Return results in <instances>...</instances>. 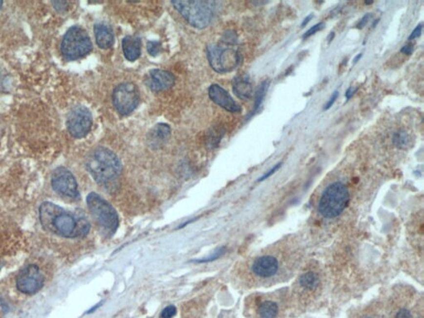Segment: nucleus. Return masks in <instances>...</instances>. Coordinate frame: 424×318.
<instances>
[{"instance_id": "6e6552de", "label": "nucleus", "mask_w": 424, "mask_h": 318, "mask_svg": "<svg viewBox=\"0 0 424 318\" xmlns=\"http://www.w3.org/2000/svg\"><path fill=\"white\" fill-rule=\"evenodd\" d=\"M114 107L121 114H128L136 109L139 102V93L135 85L124 83L118 85L113 93Z\"/></svg>"}, {"instance_id": "39448f33", "label": "nucleus", "mask_w": 424, "mask_h": 318, "mask_svg": "<svg viewBox=\"0 0 424 318\" xmlns=\"http://www.w3.org/2000/svg\"><path fill=\"white\" fill-rule=\"evenodd\" d=\"M172 4L191 25L204 28L213 17V2L208 1H174Z\"/></svg>"}, {"instance_id": "423d86ee", "label": "nucleus", "mask_w": 424, "mask_h": 318, "mask_svg": "<svg viewBox=\"0 0 424 318\" xmlns=\"http://www.w3.org/2000/svg\"><path fill=\"white\" fill-rule=\"evenodd\" d=\"M88 208L95 221L109 234H114L119 226V216L114 207L95 192H90L86 198Z\"/></svg>"}, {"instance_id": "ea45409f", "label": "nucleus", "mask_w": 424, "mask_h": 318, "mask_svg": "<svg viewBox=\"0 0 424 318\" xmlns=\"http://www.w3.org/2000/svg\"><path fill=\"white\" fill-rule=\"evenodd\" d=\"M0 269H1V265H0Z\"/></svg>"}, {"instance_id": "f257e3e1", "label": "nucleus", "mask_w": 424, "mask_h": 318, "mask_svg": "<svg viewBox=\"0 0 424 318\" xmlns=\"http://www.w3.org/2000/svg\"><path fill=\"white\" fill-rule=\"evenodd\" d=\"M39 220L45 231L65 238L85 236L90 231L87 220L76 219L71 213L48 201L39 207Z\"/></svg>"}, {"instance_id": "aec40b11", "label": "nucleus", "mask_w": 424, "mask_h": 318, "mask_svg": "<svg viewBox=\"0 0 424 318\" xmlns=\"http://www.w3.org/2000/svg\"><path fill=\"white\" fill-rule=\"evenodd\" d=\"M299 283L300 285L302 286L303 288L309 289V290L314 289L318 285V275L313 272L304 273L300 277Z\"/></svg>"}, {"instance_id": "4be33fe9", "label": "nucleus", "mask_w": 424, "mask_h": 318, "mask_svg": "<svg viewBox=\"0 0 424 318\" xmlns=\"http://www.w3.org/2000/svg\"><path fill=\"white\" fill-rule=\"evenodd\" d=\"M269 82H264L262 83L259 87H258L257 92L255 95V101H254V112L257 111L258 108L261 106L263 101H264V97L266 95L267 91L269 89Z\"/></svg>"}, {"instance_id": "bb28decb", "label": "nucleus", "mask_w": 424, "mask_h": 318, "mask_svg": "<svg viewBox=\"0 0 424 318\" xmlns=\"http://www.w3.org/2000/svg\"><path fill=\"white\" fill-rule=\"evenodd\" d=\"M281 165H282V163H277V164H276V165H275V166L274 167L273 169H270V170H269L268 172H266V173H265V174H264L263 177H260L258 181H259V182H262V181H264V180L267 179V178H269V177H271V176H272V175L275 173V171L280 169Z\"/></svg>"}, {"instance_id": "1a4fd4ad", "label": "nucleus", "mask_w": 424, "mask_h": 318, "mask_svg": "<svg viewBox=\"0 0 424 318\" xmlns=\"http://www.w3.org/2000/svg\"><path fill=\"white\" fill-rule=\"evenodd\" d=\"M92 126V115L84 106H76L69 113L66 127L71 136L82 139L86 136Z\"/></svg>"}, {"instance_id": "f704fd0d", "label": "nucleus", "mask_w": 424, "mask_h": 318, "mask_svg": "<svg viewBox=\"0 0 424 318\" xmlns=\"http://www.w3.org/2000/svg\"><path fill=\"white\" fill-rule=\"evenodd\" d=\"M313 14H310V15H308V16H307V18H306V19L303 20V22H302V25H301V26H302V27H304V26H306V25H307L308 22H310V20L311 19H312V18H313Z\"/></svg>"}, {"instance_id": "4468645a", "label": "nucleus", "mask_w": 424, "mask_h": 318, "mask_svg": "<svg viewBox=\"0 0 424 318\" xmlns=\"http://www.w3.org/2000/svg\"><path fill=\"white\" fill-rule=\"evenodd\" d=\"M149 86L154 91L167 90L175 83V77L171 72L163 70H152L149 73Z\"/></svg>"}, {"instance_id": "72a5a7b5", "label": "nucleus", "mask_w": 424, "mask_h": 318, "mask_svg": "<svg viewBox=\"0 0 424 318\" xmlns=\"http://www.w3.org/2000/svg\"><path fill=\"white\" fill-rule=\"evenodd\" d=\"M356 90H354L353 88L350 87L348 90H346V92H345V97L347 100H350L351 98V96L354 95V93L356 92Z\"/></svg>"}, {"instance_id": "c9c22d12", "label": "nucleus", "mask_w": 424, "mask_h": 318, "mask_svg": "<svg viewBox=\"0 0 424 318\" xmlns=\"http://www.w3.org/2000/svg\"><path fill=\"white\" fill-rule=\"evenodd\" d=\"M362 54L361 53H360L359 55H357L356 57H355V59H354V63H356L358 61L360 60V58L361 57Z\"/></svg>"}, {"instance_id": "9d476101", "label": "nucleus", "mask_w": 424, "mask_h": 318, "mask_svg": "<svg viewBox=\"0 0 424 318\" xmlns=\"http://www.w3.org/2000/svg\"><path fill=\"white\" fill-rule=\"evenodd\" d=\"M16 284L19 291L22 294H36L43 287V275L37 265L30 264L20 272Z\"/></svg>"}, {"instance_id": "f3484780", "label": "nucleus", "mask_w": 424, "mask_h": 318, "mask_svg": "<svg viewBox=\"0 0 424 318\" xmlns=\"http://www.w3.org/2000/svg\"><path fill=\"white\" fill-rule=\"evenodd\" d=\"M95 39L96 43L102 49H108L114 43V35L108 26L99 23L95 26Z\"/></svg>"}, {"instance_id": "6ab92c4d", "label": "nucleus", "mask_w": 424, "mask_h": 318, "mask_svg": "<svg viewBox=\"0 0 424 318\" xmlns=\"http://www.w3.org/2000/svg\"><path fill=\"white\" fill-rule=\"evenodd\" d=\"M258 313L261 318H275L278 313V307L276 302L265 301L259 305Z\"/></svg>"}, {"instance_id": "0eeeda50", "label": "nucleus", "mask_w": 424, "mask_h": 318, "mask_svg": "<svg viewBox=\"0 0 424 318\" xmlns=\"http://www.w3.org/2000/svg\"><path fill=\"white\" fill-rule=\"evenodd\" d=\"M208 59L212 68L219 73L233 71L239 65V52L229 46L212 44L208 46Z\"/></svg>"}, {"instance_id": "2eb2a0df", "label": "nucleus", "mask_w": 424, "mask_h": 318, "mask_svg": "<svg viewBox=\"0 0 424 318\" xmlns=\"http://www.w3.org/2000/svg\"><path fill=\"white\" fill-rule=\"evenodd\" d=\"M123 52L127 60H137L141 54V41L134 36H128L122 41Z\"/></svg>"}, {"instance_id": "f8f14e48", "label": "nucleus", "mask_w": 424, "mask_h": 318, "mask_svg": "<svg viewBox=\"0 0 424 318\" xmlns=\"http://www.w3.org/2000/svg\"><path fill=\"white\" fill-rule=\"evenodd\" d=\"M280 263L277 257L270 254L262 255L254 259L252 264V272L256 277L262 279H269L277 275Z\"/></svg>"}, {"instance_id": "ddd939ff", "label": "nucleus", "mask_w": 424, "mask_h": 318, "mask_svg": "<svg viewBox=\"0 0 424 318\" xmlns=\"http://www.w3.org/2000/svg\"><path fill=\"white\" fill-rule=\"evenodd\" d=\"M209 96L213 102L217 104L218 106L222 107L227 111L232 113H239L241 111L240 106L233 100L226 90H224L223 88L220 87L218 85H212L209 88Z\"/></svg>"}, {"instance_id": "412c9836", "label": "nucleus", "mask_w": 424, "mask_h": 318, "mask_svg": "<svg viewBox=\"0 0 424 318\" xmlns=\"http://www.w3.org/2000/svg\"><path fill=\"white\" fill-rule=\"evenodd\" d=\"M393 144L395 147L400 149H404L409 144V136L404 130H400L394 133L393 136Z\"/></svg>"}, {"instance_id": "e433bc0d", "label": "nucleus", "mask_w": 424, "mask_h": 318, "mask_svg": "<svg viewBox=\"0 0 424 318\" xmlns=\"http://www.w3.org/2000/svg\"><path fill=\"white\" fill-rule=\"evenodd\" d=\"M3 2L2 1H0V9L2 8V6H3Z\"/></svg>"}, {"instance_id": "c85d7f7f", "label": "nucleus", "mask_w": 424, "mask_h": 318, "mask_svg": "<svg viewBox=\"0 0 424 318\" xmlns=\"http://www.w3.org/2000/svg\"><path fill=\"white\" fill-rule=\"evenodd\" d=\"M338 95H339V92L336 90L334 91V93L332 94V96H331V98L329 99V101H327V103H326V106H325V108L324 109H329L330 108H332V106L334 105L335 102L337 101V99L338 98Z\"/></svg>"}, {"instance_id": "a878e982", "label": "nucleus", "mask_w": 424, "mask_h": 318, "mask_svg": "<svg viewBox=\"0 0 424 318\" xmlns=\"http://www.w3.org/2000/svg\"><path fill=\"white\" fill-rule=\"evenodd\" d=\"M177 313V308L174 306H168L161 313L160 318H172Z\"/></svg>"}, {"instance_id": "b1692460", "label": "nucleus", "mask_w": 424, "mask_h": 318, "mask_svg": "<svg viewBox=\"0 0 424 318\" xmlns=\"http://www.w3.org/2000/svg\"><path fill=\"white\" fill-rule=\"evenodd\" d=\"M148 52L152 57L158 56L161 52L162 46L159 42H148L147 44Z\"/></svg>"}, {"instance_id": "c756f323", "label": "nucleus", "mask_w": 424, "mask_h": 318, "mask_svg": "<svg viewBox=\"0 0 424 318\" xmlns=\"http://www.w3.org/2000/svg\"><path fill=\"white\" fill-rule=\"evenodd\" d=\"M395 318H412L410 312L407 309H400L395 316Z\"/></svg>"}, {"instance_id": "393cba45", "label": "nucleus", "mask_w": 424, "mask_h": 318, "mask_svg": "<svg viewBox=\"0 0 424 318\" xmlns=\"http://www.w3.org/2000/svg\"><path fill=\"white\" fill-rule=\"evenodd\" d=\"M324 27H325V23L324 22H319V23H317V24L314 25L313 27H311L310 29H308V30L304 33V35L302 36V38H309L311 36L314 35L316 33H318L319 31L322 30Z\"/></svg>"}, {"instance_id": "f03ea898", "label": "nucleus", "mask_w": 424, "mask_h": 318, "mask_svg": "<svg viewBox=\"0 0 424 318\" xmlns=\"http://www.w3.org/2000/svg\"><path fill=\"white\" fill-rule=\"evenodd\" d=\"M87 169L99 184L108 188L116 182L122 171L117 156L105 148H99L90 154Z\"/></svg>"}, {"instance_id": "9b49d317", "label": "nucleus", "mask_w": 424, "mask_h": 318, "mask_svg": "<svg viewBox=\"0 0 424 318\" xmlns=\"http://www.w3.org/2000/svg\"><path fill=\"white\" fill-rule=\"evenodd\" d=\"M52 187L56 192L66 197L77 198L79 196L76 178L68 169L63 167L56 169L53 172Z\"/></svg>"}, {"instance_id": "cd10ccee", "label": "nucleus", "mask_w": 424, "mask_h": 318, "mask_svg": "<svg viewBox=\"0 0 424 318\" xmlns=\"http://www.w3.org/2000/svg\"><path fill=\"white\" fill-rule=\"evenodd\" d=\"M422 31H423V24H419L417 26L413 32L411 33L410 36L408 37V40H413L415 38H418L421 35Z\"/></svg>"}, {"instance_id": "2f4dec72", "label": "nucleus", "mask_w": 424, "mask_h": 318, "mask_svg": "<svg viewBox=\"0 0 424 318\" xmlns=\"http://www.w3.org/2000/svg\"><path fill=\"white\" fill-rule=\"evenodd\" d=\"M52 4L55 6L54 8L57 9L58 12H62L63 10H65V7L67 6V3L66 2H59V1H57V2H52Z\"/></svg>"}, {"instance_id": "58836bf2", "label": "nucleus", "mask_w": 424, "mask_h": 318, "mask_svg": "<svg viewBox=\"0 0 424 318\" xmlns=\"http://www.w3.org/2000/svg\"><path fill=\"white\" fill-rule=\"evenodd\" d=\"M370 318V317H367V318Z\"/></svg>"}, {"instance_id": "7ed1b4c3", "label": "nucleus", "mask_w": 424, "mask_h": 318, "mask_svg": "<svg viewBox=\"0 0 424 318\" xmlns=\"http://www.w3.org/2000/svg\"><path fill=\"white\" fill-rule=\"evenodd\" d=\"M350 201V191L345 184L337 182L324 190L319 201V212L323 217H337Z\"/></svg>"}, {"instance_id": "20e7f679", "label": "nucleus", "mask_w": 424, "mask_h": 318, "mask_svg": "<svg viewBox=\"0 0 424 318\" xmlns=\"http://www.w3.org/2000/svg\"><path fill=\"white\" fill-rule=\"evenodd\" d=\"M92 50V43L87 33L81 27L69 28L63 37L61 51L63 57L70 61L85 57Z\"/></svg>"}, {"instance_id": "a211bd4d", "label": "nucleus", "mask_w": 424, "mask_h": 318, "mask_svg": "<svg viewBox=\"0 0 424 318\" xmlns=\"http://www.w3.org/2000/svg\"><path fill=\"white\" fill-rule=\"evenodd\" d=\"M171 128L166 124H158L149 133V142L152 146H159L169 139Z\"/></svg>"}, {"instance_id": "5701e85b", "label": "nucleus", "mask_w": 424, "mask_h": 318, "mask_svg": "<svg viewBox=\"0 0 424 318\" xmlns=\"http://www.w3.org/2000/svg\"><path fill=\"white\" fill-rule=\"evenodd\" d=\"M224 253H225V248H220V249H218L215 251V253L212 254V255L210 256V257L201 258V259H198V260H194L193 262L201 264V263H209V262L215 261L217 258H220V256L222 255Z\"/></svg>"}, {"instance_id": "dca6fc26", "label": "nucleus", "mask_w": 424, "mask_h": 318, "mask_svg": "<svg viewBox=\"0 0 424 318\" xmlns=\"http://www.w3.org/2000/svg\"><path fill=\"white\" fill-rule=\"evenodd\" d=\"M233 90L238 98L248 101L253 94V85L247 76H237L233 82Z\"/></svg>"}, {"instance_id": "4c0bfd02", "label": "nucleus", "mask_w": 424, "mask_h": 318, "mask_svg": "<svg viewBox=\"0 0 424 318\" xmlns=\"http://www.w3.org/2000/svg\"><path fill=\"white\" fill-rule=\"evenodd\" d=\"M372 3V1H371V2H365V3H366V4H371V3Z\"/></svg>"}, {"instance_id": "473e14b6", "label": "nucleus", "mask_w": 424, "mask_h": 318, "mask_svg": "<svg viewBox=\"0 0 424 318\" xmlns=\"http://www.w3.org/2000/svg\"><path fill=\"white\" fill-rule=\"evenodd\" d=\"M400 52L405 55H411L413 52V46L412 45H407V46H403Z\"/></svg>"}, {"instance_id": "7c9ffc66", "label": "nucleus", "mask_w": 424, "mask_h": 318, "mask_svg": "<svg viewBox=\"0 0 424 318\" xmlns=\"http://www.w3.org/2000/svg\"><path fill=\"white\" fill-rule=\"evenodd\" d=\"M370 18H371L370 14H365V15L362 18L361 20L360 21L359 23L357 25V27L360 28H360H363L365 25L367 24V22H369Z\"/></svg>"}]
</instances>
